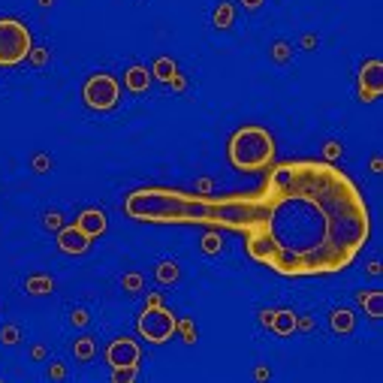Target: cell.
<instances>
[{
	"label": "cell",
	"instance_id": "obj_1",
	"mask_svg": "<svg viewBox=\"0 0 383 383\" xmlns=\"http://www.w3.org/2000/svg\"><path fill=\"white\" fill-rule=\"evenodd\" d=\"M124 212L148 223H205L245 236L248 257L284 278L335 275L356 263L371 239V212L335 163H272L250 194L139 187Z\"/></svg>",
	"mask_w": 383,
	"mask_h": 383
},
{
	"label": "cell",
	"instance_id": "obj_2",
	"mask_svg": "<svg viewBox=\"0 0 383 383\" xmlns=\"http://www.w3.org/2000/svg\"><path fill=\"white\" fill-rule=\"evenodd\" d=\"M226 160L236 172H266L275 163V136L259 124H245L226 142Z\"/></svg>",
	"mask_w": 383,
	"mask_h": 383
},
{
	"label": "cell",
	"instance_id": "obj_3",
	"mask_svg": "<svg viewBox=\"0 0 383 383\" xmlns=\"http://www.w3.org/2000/svg\"><path fill=\"white\" fill-rule=\"evenodd\" d=\"M33 49V33L22 19H0V67H19Z\"/></svg>",
	"mask_w": 383,
	"mask_h": 383
},
{
	"label": "cell",
	"instance_id": "obj_4",
	"mask_svg": "<svg viewBox=\"0 0 383 383\" xmlns=\"http://www.w3.org/2000/svg\"><path fill=\"white\" fill-rule=\"evenodd\" d=\"M176 323H178V317L163 302H145V311L139 314L136 326H139V335L148 344H167L176 335Z\"/></svg>",
	"mask_w": 383,
	"mask_h": 383
},
{
	"label": "cell",
	"instance_id": "obj_5",
	"mask_svg": "<svg viewBox=\"0 0 383 383\" xmlns=\"http://www.w3.org/2000/svg\"><path fill=\"white\" fill-rule=\"evenodd\" d=\"M82 100L91 112H112L121 103V82L112 73H91L82 85Z\"/></svg>",
	"mask_w": 383,
	"mask_h": 383
},
{
	"label": "cell",
	"instance_id": "obj_6",
	"mask_svg": "<svg viewBox=\"0 0 383 383\" xmlns=\"http://www.w3.org/2000/svg\"><path fill=\"white\" fill-rule=\"evenodd\" d=\"M383 94V60L368 58L359 64V76H356V97L359 103H377Z\"/></svg>",
	"mask_w": 383,
	"mask_h": 383
},
{
	"label": "cell",
	"instance_id": "obj_7",
	"mask_svg": "<svg viewBox=\"0 0 383 383\" xmlns=\"http://www.w3.org/2000/svg\"><path fill=\"white\" fill-rule=\"evenodd\" d=\"M139 359H142V350H139V344L133 341V338H127V335L112 338L109 347H106V362L112 365V368L139 365Z\"/></svg>",
	"mask_w": 383,
	"mask_h": 383
},
{
	"label": "cell",
	"instance_id": "obj_8",
	"mask_svg": "<svg viewBox=\"0 0 383 383\" xmlns=\"http://www.w3.org/2000/svg\"><path fill=\"white\" fill-rule=\"evenodd\" d=\"M58 236V248H60V254H67V257H82V254H88L91 250V241L85 232L79 230L76 223H64L60 230L55 232Z\"/></svg>",
	"mask_w": 383,
	"mask_h": 383
},
{
	"label": "cell",
	"instance_id": "obj_9",
	"mask_svg": "<svg viewBox=\"0 0 383 383\" xmlns=\"http://www.w3.org/2000/svg\"><path fill=\"white\" fill-rule=\"evenodd\" d=\"M76 226L85 232L88 239H100V236H106V230H109V217L103 208H82L79 217H76Z\"/></svg>",
	"mask_w": 383,
	"mask_h": 383
},
{
	"label": "cell",
	"instance_id": "obj_10",
	"mask_svg": "<svg viewBox=\"0 0 383 383\" xmlns=\"http://www.w3.org/2000/svg\"><path fill=\"white\" fill-rule=\"evenodd\" d=\"M329 329H332V335L338 338H347L356 332V311L347 308V305H335L332 311H329Z\"/></svg>",
	"mask_w": 383,
	"mask_h": 383
},
{
	"label": "cell",
	"instance_id": "obj_11",
	"mask_svg": "<svg viewBox=\"0 0 383 383\" xmlns=\"http://www.w3.org/2000/svg\"><path fill=\"white\" fill-rule=\"evenodd\" d=\"M151 69H148L145 64H130L127 69H124V88L130 91V94H148V88H151Z\"/></svg>",
	"mask_w": 383,
	"mask_h": 383
},
{
	"label": "cell",
	"instance_id": "obj_12",
	"mask_svg": "<svg viewBox=\"0 0 383 383\" xmlns=\"http://www.w3.org/2000/svg\"><path fill=\"white\" fill-rule=\"evenodd\" d=\"M296 311L293 308H272V320H269V329L278 338H290L296 332Z\"/></svg>",
	"mask_w": 383,
	"mask_h": 383
},
{
	"label": "cell",
	"instance_id": "obj_13",
	"mask_svg": "<svg viewBox=\"0 0 383 383\" xmlns=\"http://www.w3.org/2000/svg\"><path fill=\"white\" fill-rule=\"evenodd\" d=\"M212 28L214 31H232L236 28V3L232 0H217L212 10Z\"/></svg>",
	"mask_w": 383,
	"mask_h": 383
},
{
	"label": "cell",
	"instance_id": "obj_14",
	"mask_svg": "<svg viewBox=\"0 0 383 383\" xmlns=\"http://www.w3.org/2000/svg\"><path fill=\"white\" fill-rule=\"evenodd\" d=\"M69 353H73L76 362H94V356H97V338L94 335H76L73 344H69Z\"/></svg>",
	"mask_w": 383,
	"mask_h": 383
},
{
	"label": "cell",
	"instance_id": "obj_15",
	"mask_svg": "<svg viewBox=\"0 0 383 383\" xmlns=\"http://www.w3.org/2000/svg\"><path fill=\"white\" fill-rule=\"evenodd\" d=\"M154 281H158L160 287H176L181 281V266H178V259H160L158 266H154Z\"/></svg>",
	"mask_w": 383,
	"mask_h": 383
},
{
	"label": "cell",
	"instance_id": "obj_16",
	"mask_svg": "<svg viewBox=\"0 0 383 383\" xmlns=\"http://www.w3.org/2000/svg\"><path fill=\"white\" fill-rule=\"evenodd\" d=\"M55 278L46 275V272H37V275H28L22 281V290L28 293V296H49V293H55Z\"/></svg>",
	"mask_w": 383,
	"mask_h": 383
},
{
	"label": "cell",
	"instance_id": "obj_17",
	"mask_svg": "<svg viewBox=\"0 0 383 383\" xmlns=\"http://www.w3.org/2000/svg\"><path fill=\"white\" fill-rule=\"evenodd\" d=\"M356 302H359V308L371 320L383 317V293L380 290H359V293H356Z\"/></svg>",
	"mask_w": 383,
	"mask_h": 383
},
{
	"label": "cell",
	"instance_id": "obj_18",
	"mask_svg": "<svg viewBox=\"0 0 383 383\" xmlns=\"http://www.w3.org/2000/svg\"><path fill=\"white\" fill-rule=\"evenodd\" d=\"M151 69V79H158L163 85H169L172 82V76L178 73V64H176V58H169V55H160V58H154V64L148 67Z\"/></svg>",
	"mask_w": 383,
	"mask_h": 383
},
{
	"label": "cell",
	"instance_id": "obj_19",
	"mask_svg": "<svg viewBox=\"0 0 383 383\" xmlns=\"http://www.w3.org/2000/svg\"><path fill=\"white\" fill-rule=\"evenodd\" d=\"M199 250H203L205 257H221V250H223V230H205L203 232V239H199Z\"/></svg>",
	"mask_w": 383,
	"mask_h": 383
},
{
	"label": "cell",
	"instance_id": "obj_20",
	"mask_svg": "<svg viewBox=\"0 0 383 383\" xmlns=\"http://www.w3.org/2000/svg\"><path fill=\"white\" fill-rule=\"evenodd\" d=\"M269 58H272V64L287 67L293 60V42L290 40H275L272 46H269Z\"/></svg>",
	"mask_w": 383,
	"mask_h": 383
},
{
	"label": "cell",
	"instance_id": "obj_21",
	"mask_svg": "<svg viewBox=\"0 0 383 383\" xmlns=\"http://www.w3.org/2000/svg\"><path fill=\"white\" fill-rule=\"evenodd\" d=\"M22 338H24L22 323H15V320H6V323H0V344H3V347L22 344Z\"/></svg>",
	"mask_w": 383,
	"mask_h": 383
},
{
	"label": "cell",
	"instance_id": "obj_22",
	"mask_svg": "<svg viewBox=\"0 0 383 383\" xmlns=\"http://www.w3.org/2000/svg\"><path fill=\"white\" fill-rule=\"evenodd\" d=\"M91 320H94V311L88 308V305H73V308H69V314H67V323L73 326V329H88Z\"/></svg>",
	"mask_w": 383,
	"mask_h": 383
},
{
	"label": "cell",
	"instance_id": "obj_23",
	"mask_svg": "<svg viewBox=\"0 0 383 383\" xmlns=\"http://www.w3.org/2000/svg\"><path fill=\"white\" fill-rule=\"evenodd\" d=\"M118 287L124 293H130V296H139L145 290V278H142V272H124L118 278Z\"/></svg>",
	"mask_w": 383,
	"mask_h": 383
},
{
	"label": "cell",
	"instance_id": "obj_24",
	"mask_svg": "<svg viewBox=\"0 0 383 383\" xmlns=\"http://www.w3.org/2000/svg\"><path fill=\"white\" fill-rule=\"evenodd\" d=\"M64 223H67V214L60 212V208H46V212H42V230L46 232H58Z\"/></svg>",
	"mask_w": 383,
	"mask_h": 383
},
{
	"label": "cell",
	"instance_id": "obj_25",
	"mask_svg": "<svg viewBox=\"0 0 383 383\" xmlns=\"http://www.w3.org/2000/svg\"><path fill=\"white\" fill-rule=\"evenodd\" d=\"M31 169L37 172V176H46V172L55 169V158H51V154H46V151H37L31 158Z\"/></svg>",
	"mask_w": 383,
	"mask_h": 383
},
{
	"label": "cell",
	"instance_id": "obj_26",
	"mask_svg": "<svg viewBox=\"0 0 383 383\" xmlns=\"http://www.w3.org/2000/svg\"><path fill=\"white\" fill-rule=\"evenodd\" d=\"M49 60H51V51L46 46H33L31 49V55H28V64L33 69H46L49 67Z\"/></svg>",
	"mask_w": 383,
	"mask_h": 383
},
{
	"label": "cell",
	"instance_id": "obj_27",
	"mask_svg": "<svg viewBox=\"0 0 383 383\" xmlns=\"http://www.w3.org/2000/svg\"><path fill=\"white\" fill-rule=\"evenodd\" d=\"M46 377L51 383H64L69 377V368H67V362H60V359H51L49 362V371H46Z\"/></svg>",
	"mask_w": 383,
	"mask_h": 383
},
{
	"label": "cell",
	"instance_id": "obj_28",
	"mask_svg": "<svg viewBox=\"0 0 383 383\" xmlns=\"http://www.w3.org/2000/svg\"><path fill=\"white\" fill-rule=\"evenodd\" d=\"M344 158V145L338 142V139H326L323 142V160L326 163H335V160H341Z\"/></svg>",
	"mask_w": 383,
	"mask_h": 383
},
{
	"label": "cell",
	"instance_id": "obj_29",
	"mask_svg": "<svg viewBox=\"0 0 383 383\" xmlns=\"http://www.w3.org/2000/svg\"><path fill=\"white\" fill-rule=\"evenodd\" d=\"M139 377V365H124V368H112V380L115 383H133Z\"/></svg>",
	"mask_w": 383,
	"mask_h": 383
},
{
	"label": "cell",
	"instance_id": "obj_30",
	"mask_svg": "<svg viewBox=\"0 0 383 383\" xmlns=\"http://www.w3.org/2000/svg\"><path fill=\"white\" fill-rule=\"evenodd\" d=\"M176 332H181V338H185L187 344H196V326H194V320H190V317L178 320V323H176Z\"/></svg>",
	"mask_w": 383,
	"mask_h": 383
},
{
	"label": "cell",
	"instance_id": "obj_31",
	"mask_svg": "<svg viewBox=\"0 0 383 383\" xmlns=\"http://www.w3.org/2000/svg\"><path fill=\"white\" fill-rule=\"evenodd\" d=\"M187 76L185 73H181V69H178V73L176 76H172V82H169V88H172V94H187Z\"/></svg>",
	"mask_w": 383,
	"mask_h": 383
},
{
	"label": "cell",
	"instance_id": "obj_32",
	"mask_svg": "<svg viewBox=\"0 0 383 383\" xmlns=\"http://www.w3.org/2000/svg\"><path fill=\"white\" fill-rule=\"evenodd\" d=\"M194 194H214V178H196V185H194Z\"/></svg>",
	"mask_w": 383,
	"mask_h": 383
},
{
	"label": "cell",
	"instance_id": "obj_33",
	"mask_svg": "<svg viewBox=\"0 0 383 383\" xmlns=\"http://www.w3.org/2000/svg\"><path fill=\"white\" fill-rule=\"evenodd\" d=\"M299 46L305 49V51H314L317 46H320V37H317V33H302V40H299Z\"/></svg>",
	"mask_w": 383,
	"mask_h": 383
},
{
	"label": "cell",
	"instance_id": "obj_34",
	"mask_svg": "<svg viewBox=\"0 0 383 383\" xmlns=\"http://www.w3.org/2000/svg\"><path fill=\"white\" fill-rule=\"evenodd\" d=\"M31 359L33 362H46L49 359V347L46 344H31Z\"/></svg>",
	"mask_w": 383,
	"mask_h": 383
},
{
	"label": "cell",
	"instance_id": "obj_35",
	"mask_svg": "<svg viewBox=\"0 0 383 383\" xmlns=\"http://www.w3.org/2000/svg\"><path fill=\"white\" fill-rule=\"evenodd\" d=\"M239 6H245V12H259L266 6V0H239Z\"/></svg>",
	"mask_w": 383,
	"mask_h": 383
},
{
	"label": "cell",
	"instance_id": "obj_36",
	"mask_svg": "<svg viewBox=\"0 0 383 383\" xmlns=\"http://www.w3.org/2000/svg\"><path fill=\"white\" fill-rule=\"evenodd\" d=\"M269 320H272V308H263L259 311V326L269 329Z\"/></svg>",
	"mask_w": 383,
	"mask_h": 383
},
{
	"label": "cell",
	"instance_id": "obj_37",
	"mask_svg": "<svg viewBox=\"0 0 383 383\" xmlns=\"http://www.w3.org/2000/svg\"><path fill=\"white\" fill-rule=\"evenodd\" d=\"M368 275L371 278H380V259H371V263H368Z\"/></svg>",
	"mask_w": 383,
	"mask_h": 383
},
{
	"label": "cell",
	"instance_id": "obj_38",
	"mask_svg": "<svg viewBox=\"0 0 383 383\" xmlns=\"http://www.w3.org/2000/svg\"><path fill=\"white\" fill-rule=\"evenodd\" d=\"M380 169H383V163H380L377 154H374V158H371V172H374V176H380Z\"/></svg>",
	"mask_w": 383,
	"mask_h": 383
},
{
	"label": "cell",
	"instance_id": "obj_39",
	"mask_svg": "<svg viewBox=\"0 0 383 383\" xmlns=\"http://www.w3.org/2000/svg\"><path fill=\"white\" fill-rule=\"evenodd\" d=\"M58 3V0H37V6H40V10H51V6H55Z\"/></svg>",
	"mask_w": 383,
	"mask_h": 383
}]
</instances>
